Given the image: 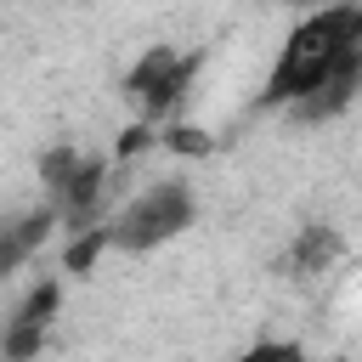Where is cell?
<instances>
[{
    "label": "cell",
    "instance_id": "obj_8",
    "mask_svg": "<svg viewBox=\"0 0 362 362\" xmlns=\"http://www.w3.org/2000/svg\"><path fill=\"white\" fill-rule=\"evenodd\" d=\"M238 362H305V351H300V345H288V339H266V345L243 351Z\"/></svg>",
    "mask_w": 362,
    "mask_h": 362
},
{
    "label": "cell",
    "instance_id": "obj_2",
    "mask_svg": "<svg viewBox=\"0 0 362 362\" xmlns=\"http://www.w3.org/2000/svg\"><path fill=\"white\" fill-rule=\"evenodd\" d=\"M187 221H192V192L181 181H158V187H141L136 198L119 204V215L107 226V243H119V249H153V243L175 238Z\"/></svg>",
    "mask_w": 362,
    "mask_h": 362
},
{
    "label": "cell",
    "instance_id": "obj_4",
    "mask_svg": "<svg viewBox=\"0 0 362 362\" xmlns=\"http://www.w3.org/2000/svg\"><path fill=\"white\" fill-rule=\"evenodd\" d=\"M57 232V209L45 204V209H28V215H17V221H0V283L45 243Z\"/></svg>",
    "mask_w": 362,
    "mask_h": 362
},
{
    "label": "cell",
    "instance_id": "obj_3",
    "mask_svg": "<svg viewBox=\"0 0 362 362\" xmlns=\"http://www.w3.org/2000/svg\"><path fill=\"white\" fill-rule=\"evenodd\" d=\"M192 57L181 51V45H153V51H141L136 57V68L124 74V102H130V113L147 124V119H158V113H170L181 96H187V85H192Z\"/></svg>",
    "mask_w": 362,
    "mask_h": 362
},
{
    "label": "cell",
    "instance_id": "obj_6",
    "mask_svg": "<svg viewBox=\"0 0 362 362\" xmlns=\"http://www.w3.org/2000/svg\"><path fill=\"white\" fill-rule=\"evenodd\" d=\"M164 147H170V153H187V158H209V153H215V136H209L204 124H170V130H164Z\"/></svg>",
    "mask_w": 362,
    "mask_h": 362
},
{
    "label": "cell",
    "instance_id": "obj_5",
    "mask_svg": "<svg viewBox=\"0 0 362 362\" xmlns=\"http://www.w3.org/2000/svg\"><path fill=\"white\" fill-rule=\"evenodd\" d=\"M51 311H57V283H34V288L23 294V305L11 311V322H23V328H45Z\"/></svg>",
    "mask_w": 362,
    "mask_h": 362
},
{
    "label": "cell",
    "instance_id": "obj_1",
    "mask_svg": "<svg viewBox=\"0 0 362 362\" xmlns=\"http://www.w3.org/2000/svg\"><path fill=\"white\" fill-rule=\"evenodd\" d=\"M351 45H362V6H328V11L305 17V23L283 40V57H277L260 102H266V107H283V102L294 107V102L317 96V90L328 85L334 62H339Z\"/></svg>",
    "mask_w": 362,
    "mask_h": 362
},
{
    "label": "cell",
    "instance_id": "obj_7",
    "mask_svg": "<svg viewBox=\"0 0 362 362\" xmlns=\"http://www.w3.org/2000/svg\"><path fill=\"white\" fill-rule=\"evenodd\" d=\"M102 249H107V226H85V232H79V238L68 243V255H62V266H68V272H90Z\"/></svg>",
    "mask_w": 362,
    "mask_h": 362
}]
</instances>
